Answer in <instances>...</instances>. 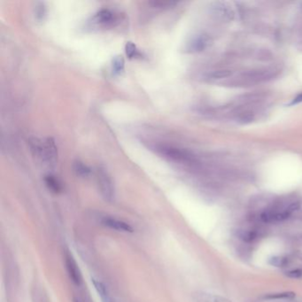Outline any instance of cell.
Masks as SVG:
<instances>
[{"mask_svg":"<svg viewBox=\"0 0 302 302\" xmlns=\"http://www.w3.org/2000/svg\"><path fill=\"white\" fill-rule=\"evenodd\" d=\"M296 296L293 292H283V293H270L265 296L266 300H293Z\"/></svg>","mask_w":302,"mask_h":302,"instance_id":"cell-20","label":"cell"},{"mask_svg":"<svg viewBox=\"0 0 302 302\" xmlns=\"http://www.w3.org/2000/svg\"><path fill=\"white\" fill-rule=\"evenodd\" d=\"M195 301L196 302H231L225 298L206 293H196Z\"/></svg>","mask_w":302,"mask_h":302,"instance_id":"cell-11","label":"cell"},{"mask_svg":"<svg viewBox=\"0 0 302 302\" xmlns=\"http://www.w3.org/2000/svg\"><path fill=\"white\" fill-rule=\"evenodd\" d=\"M125 60L122 56L118 55L113 59L112 71L114 76H120L124 71Z\"/></svg>","mask_w":302,"mask_h":302,"instance_id":"cell-16","label":"cell"},{"mask_svg":"<svg viewBox=\"0 0 302 302\" xmlns=\"http://www.w3.org/2000/svg\"><path fill=\"white\" fill-rule=\"evenodd\" d=\"M93 21L96 24L103 27L113 26L117 21V17L115 13L110 9H101L93 17Z\"/></svg>","mask_w":302,"mask_h":302,"instance_id":"cell-8","label":"cell"},{"mask_svg":"<svg viewBox=\"0 0 302 302\" xmlns=\"http://www.w3.org/2000/svg\"><path fill=\"white\" fill-rule=\"evenodd\" d=\"M154 6H157V7H161V8H163V7H170L172 5H177L176 2H162V1H155L152 3Z\"/></svg>","mask_w":302,"mask_h":302,"instance_id":"cell-23","label":"cell"},{"mask_svg":"<svg viewBox=\"0 0 302 302\" xmlns=\"http://www.w3.org/2000/svg\"><path fill=\"white\" fill-rule=\"evenodd\" d=\"M30 146L34 154L39 157L43 162L54 165L57 161V146L53 139L48 138L44 140L33 139L30 141Z\"/></svg>","mask_w":302,"mask_h":302,"instance_id":"cell-1","label":"cell"},{"mask_svg":"<svg viewBox=\"0 0 302 302\" xmlns=\"http://www.w3.org/2000/svg\"><path fill=\"white\" fill-rule=\"evenodd\" d=\"M75 302H77V301H75Z\"/></svg>","mask_w":302,"mask_h":302,"instance_id":"cell-26","label":"cell"},{"mask_svg":"<svg viewBox=\"0 0 302 302\" xmlns=\"http://www.w3.org/2000/svg\"><path fill=\"white\" fill-rule=\"evenodd\" d=\"M300 203L298 201H293L288 205H278L271 206L265 209L261 214V220L266 223H272L278 221H283L286 220L293 215L294 212L299 209Z\"/></svg>","mask_w":302,"mask_h":302,"instance_id":"cell-3","label":"cell"},{"mask_svg":"<svg viewBox=\"0 0 302 302\" xmlns=\"http://www.w3.org/2000/svg\"><path fill=\"white\" fill-rule=\"evenodd\" d=\"M278 74L279 70L273 67L253 69L241 74L239 78H236L235 82L238 85H254L261 82H269L278 77Z\"/></svg>","mask_w":302,"mask_h":302,"instance_id":"cell-2","label":"cell"},{"mask_svg":"<svg viewBox=\"0 0 302 302\" xmlns=\"http://www.w3.org/2000/svg\"><path fill=\"white\" fill-rule=\"evenodd\" d=\"M125 53L129 59L142 57V54L139 52L137 45L132 42H128L125 45Z\"/></svg>","mask_w":302,"mask_h":302,"instance_id":"cell-19","label":"cell"},{"mask_svg":"<svg viewBox=\"0 0 302 302\" xmlns=\"http://www.w3.org/2000/svg\"><path fill=\"white\" fill-rule=\"evenodd\" d=\"M36 15H37L38 18H39V17L43 18V15H45V8H44L43 4H40V5L36 8Z\"/></svg>","mask_w":302,"mask_h":302,"instance_id":"cell-25","label":"cell"},{"mask_svg":"<svg viewBox=\"0 0 302 302\" xmlns=\"http://www.w3.org/2000/svg\"><path fill=\"white\" fill-rule=\"evenodd\" d=\"M300 103H302V92H300L299 94L294 97L293 101L288 104V106H294V105H297V104H300Z\"/></svg>","mask_w":302,"mask_h":302,"instance_id":"cell-24","label":"cell"},{"mask_svg":"<svg viewBox=\"0 0 302 302\" xmlns=\"http://www.w3.org/2000/svg\"><path fill=\"white\" fill-rule=\"evenodd\" d=\"M236 121L240 124H248L255 119V114L251 110H240L235 115Z\"/></svg>","mask_w":302,"mask_h":302,"instance_id":"cell-12","label":"cell"},{"mask_svg":"<svg viewBox=\"0 0 302 302\" xmlns=\"http://www.w3.org/2000/svg\"><path fill=\"white\" fill-rule=\"evenodd\" d=\"M257 238V233L254 230H242L240 232V239L245 242H252Z\"/></svg>","mask_w":302,"mask_h":302,"instance_id":"cell-21","label":"cell"},{"mask_svg":"<svg viewBox=\"0 0 302 302\" xmlns=\"http://www.w3.org/2000/svg\"><path fill=\"white\" fill-rule=\"evenodd\" d=\"M73 168H74V171L76 172L77 176H79L81 178H87L91 175V168L80 161H77L74 162Z\"/></svg>","mask_w":302,"mask_h":302,"instance_id":"cell-15","label":"cell"},{"mask_svg":"<svg viewBox=\"0 0 302 302\" xmlns=\"http://www.w3.org/2000/svg\"><path fill=\"white\" fill-rule=\"evenodd\" d=\"M232 76V71L230 69L222 68V69H216L211 71L207 75V79L209 81H219L222 79H226Z\"/></svg>","mask_w":302,"mask_h":302,"instance_id":"cell-13","label":"cell"},{"mask_svg":"<svg viewBox=\"0 0 302 302\" xmlns=\"http://www.w3.org/2000/svg\"><path fill=\"white\" fill-rule=\"evenodd\" d=\"M213 13L222 21H231L234 19L235 13L227 2H216L213 6Z\"/></svg>","mask_w":302,"mask_h":302,"instance_id":"cell-7","label":"cell"},{"mask_svg":"<svg viewBox=\"0 0 302 302\" xmlns=\"http://www.w3.org/2000/svg\"><path fill=\"white\" fill-rule=\"evenodd\" d=\"M156 152L164 158L168 159L171 161L183 165H195L197 162L196 158L193 154H191L186 150L173 147L169 145H157Z\"/></svg>","mask_w":302,"mask_h":302,"instance_id":"cell-4","label":"cell"},{"mask_svg":"<svg viewBox=\"0 0 302 302\" xmlns=\"http://www.w3.org/2000/svg\"><path fill=\"white\" fill-rule=\"evenodd\" d=\"M44 182L46 186L52 191V192H55V193H60V192L62 191V185L60 182L59 181L58 178H55L54 176L52 175H48L44 178Z\"/></svg>","mask_w":302,"mask_h":302,"instance_id":"cell-14","label":"cell"},{"mask_svg":"<svg viewBox=\"0 0 302 302\" xmlns=\"http://www.w3.org/2000/svg\"><path fill=\"white\" fill-rule=\"evenodd\" d=\"M66 267L70 279L77 285H80L82 283V274L71 254H66Z\"/></svg>","mask_w":302,"mask_h":302,"instance_id":"cell-9","label":"cell"},{"mask_svg":"<svg viewBox=\"0 0 302 302\" xmlns=\"http://www.w3.org/2000/svg\"><path fill=\"white\" fill-rule=\"evenodd\" d=\"M101 223L111 230L122 231V232H133V228L124 221L118 220L116 218L105 216L102 218Z\"/></svg>","mask_w":302,"mask_h":302,"instance_id":"cell-10","label":"cell"},{"mask_svg":"<svg viewBox=\"0 0 302 302\" xmlns=\"http://www.w3.org/2000/svg\"><path fill=\"white\" fill-rule=\"evenodd\" d=\"M91 282L93 283L94 287L96 289L97 293H99V295L101 296L102 301L104 302H111L109 301V294L107 292V289H106L105 284L103 283H101V281L97 280L95 278H92L91 279Z\"/></svg>","mask_w":302,"mask_h":302,"instance_id":"cell-17","label":"cell"},{"mask_svg":"<svg viewBox=\"0 0 302 302\" xmlns=\"http://www.w3.org/2000/svg\"><path fill=\"white\" fill-rule=\"evenodd\" d=\"M285 275L290 278H301L302 277V269H293L288 270L285 272Z\"/></svg>","mask_w":302,"mask_h":302,"instance_id":"cell-22","label":"cell"},{"mask_svg":"<svg viewBox=\"0 0 302 302\" xmlns=\"http://www.w3.org/2000/svg\"><path fill=\"white\" fill-rule=\"evenodd\" d=\"M97 182L102 196L108 201L115 199V185L110 176L105 168H99L97 170Z\"/></svg>","mask_w":302,"mask_h":302,"instance_id":"cell-5","label":"cell"},{"mask_svg":"<svg viewBox=\"0 0 302 302\" xmlns=\"http://www.w3.org/2000/svg\"><path fill=\"white\" fill-rule=\"evenodd\" d=\"M269 263L270 264L271 266H274V267L283 269V268H287L288 266H289V264H290V259H289L288 257H286V256H279V255H277V256L271 257V258L269 260Z\"/></svg>","mask_w":302,"mask_h":302,"instance_id":"cell-18","label":"cell"},{"mask_svg":"<svg viewBox=\"0 0 302 302\" xmlns=\"http://www.w3.org/2000/svg\"><path fill=\"white\" fill-rule=\"evenodd\" d=\"M214 43V39L210 35L206 33L197 34L188 41L185 45V51L187 53H201L210 48Z\"/></svg>","mask_w":302,"mask_h":302,"instance_id":"cell-6","label":"cell"}]
</instances>
